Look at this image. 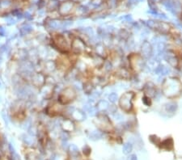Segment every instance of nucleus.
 Here are the masks:
<instances>
[{
  "label": "nucleus",
  "instance_id": "1",
  "mask_svg": "<svg viewBox=\"0 0 182 160\" xmlns=\"http://www.w3.org/2000/svg\"><path fill=\"white\" fill-rule=\"evenodd\" d=\"M135 98L134 92H126L119 100V105L125 112H129L133 108V100Z\"/></svg>",
  "mask_w": 182,
  "mask_h": 160
},
{
  "label": "nucleus",
  "instance_id": "2",
  "mask_svg": "<svg viewBox=\"0 0 182 160\" xmlns=\"http://www.w3.org/2000/svg\"><path fill=\"white\" fill-rule=\"evenodd\" d=\"M141 51H142V55H143L144 58H150L151 55H152V52H153V49H152V47L150 46V44L147 41H144L142 45V49H141Z\"/></svg>",
  "mask_w": 182,
  "mask_h": 160
},
{
  "label": "nucleus",
  "instance_id": "3",
  "mask_svg": "<svg viewBox=\"0 0 182 160\" xmlns=\"http://www.w3.org/2000/svg\"><path fill=\"white\" fill-rule=\"evenodd\" d=\"M159 145H161V148L167 150H170L173 148V141L171 138H166L163 141H161Z\"/></svg>",
  "mask_w": 182,
  "mask_h": 160
},
{
  "label": "nucleus",
  "instance_id": "4",
  "mask_svg": "<svg viewBox=\"0 0 182 160\" xmlns=\"http://www.w3.org/2000/svg\"><path fill=\"white\" fill-rule=\"evenodd\" d=\"M165 110L167 112H174L177 109V104L175 103H168L164 105Z\"/></svg>",
  "mask_w": 182,
  "mask_h": 160
},
{
  "label": "nucleus",
  "instance_id": "5",
  "mask_svg": "<svg viewBox=\"0 0 182 160\" xmlns=\"http://www.w3.org/2000/svg\"><path fill=\"white\" fill-rule=\"evenodd\" d=\"M133 150V145L129 142H126L125 143L124 146H123V148H122V151L124 153L125 155H129V153H131Z\"/></svg>",
  "mask_w": 182,
  "mask_h": 160
},
{
  "label": "nucleus",
  "instance_id": "6",
  "mask_svg": "<svg viewBox=\"0 0 182 160\" xmlns=\"http://www.w3.org/2000/svg\"><path fill=\"white\" fill-rule=\"evenodd\" d=\"M102 138V133L98 132V131H93L90 133V139H92L93 141H96Z\"/></svg>",
  "mask_w": 182,
  "mask_h": 160
},
{
  "label": "nucleus",
  "instance_id": "7",
  "mask_svg": "<svg viewBox=\"0 0 182 160\" xmlns=\"http://www.w3.org/2000/svg\"><path fill=\"white\" fill-rule=\"evenodd\" d=\"M118 75H120V77L122 79H127L129 78V72L126 68H121L118 70Z\"/></svg>",
  "mask_w": 182,
  "mask_h": 160
},
{
  "label": "nucleus",
  "instance_id": "8",
  "mask_svg": "<svg viewBox=\"0 0 182 160\" xmlns=\"http://www.w3.org/2000/svg\"><path fill=\"white\" fill-rule=\"evenodd\" d=\"M97 108L100 110H105L108 108V102L105 101V100H100L99 103H98V106Z\"/></svg>",
  "mask_w": 182,
  "mask_h": 160
},
{
  "label": "nucleus",
  "instance_id": "9",
  "mask_svg": "<svg viewBox=\"0 0 182 160\" xmlns=\"http://www.w3.org/2000/svg\"><path fill=\"white\" fill-rule=\"evenodd\" d=\"M149 139H150V141H151L153 144L155 145L160 144L161 141L159 140V138L158 137L156 136V135H150V136L149 137Z\"/></svg>",
  "mask_w": 182,
  "mask_h": 160
},
{
  "label": "nucleus",
  "instance_id": "10",
  "mask_svg": "<svg viewBox=\"0 0 182 160\" xmlns=\"http://www.w3.org/2000/svg\"><path fill=\"white\" fill-rule=\"evenodd\" d=\"M148 6L151 11H157V7H156V2L154 0H148Z\"/></svg>",
  "mask_w": 182,
  "mask_h": 160
},
{
  "label": "nucleus",
  "instance_id": "11",
  "mask_svg": "<svg viewBox=\"0 0 182 160\" xmlns=\"http://www.w3.org/2000/svg\"><path fill=\"white\" fill-rule=\"evenodd\" d=\"M143 103L145 104L146 106H150L151 105V100H150V97L147 96H144L143 97Z\"/></svg>",
  "mask_w": 182,
  "mask_h": 160
},
{
  "label": "nucleus",
  "instance_id": "12",
  "mask_svg": "<svg viewBox=\"0 0 182 160\" xmlns=\"http://www.w3.org/2000/svg\"><path fill=\"white\" fill-rule=\"evenodd\" d=\"M108 99H109V101L112 102V103H115L117 100V95L113 92L108 96Z\"/></svg>",
  "mask_w": 182,
  "mask_h": 160
},
{
  "label": "nucleus",
  "instance_id": "13",
  "mask_svg": "<svg viewBox=\"0 0 182 160\" xmlns=\"http://www.w3.org/2000/svg\"><path fill=\"white\" fill-rule=\"evenodd\" d=\"M70 150H71V153L72 155H77V154L79 153L78 147H77L76 146H74V145H71V146L70 147Z\"/></svg>",
  "mask_w": 182,
  "mask_h": 160
},
{
  "label": "nucleus",
  "instance_id": "14",
  "mask_svg": "<svg viewBox=\"0 0 182 160\" xmlns=\"http://www.w3.org/2000/svg\"><path fill=\"white\" fill-rule=\"evenodd\" d=\"M104 68L105 70L107 71H109L112 69V64L110 63V61H105V63H104Z\"/></svg>",
  "mask_w": 182,
  "mask_h": 160
},
{
  "label": "nucleus",
  "instance_id": "15",
  "mask_svg": "<svg viewBox=\"0 0 182 160\" xmlns=\"http://www.w3.org/2000/svg\"><path fill=\"white\" fill-rule=\"evenodd\" d=\"M83 154L86 155H89L91 154V151H92V150L88 146H85L83 147Z\"/></svg>",
  "mask_w": 182,
  "mask_h": 160
},
{
  "label": "nucleus",
  "instance_id": "16",
  "mask_svg": "<svg viewBox=\"0 0 182 160\" xmlns=\"http://www.w3.org/2000/svg\"><path fill=\"white\" fill-rule=\"evenodd\" d=\"M140 0H129L128 3V7H131V6H135L138 3H139Z\"/></svg>",
  "mask_w": 182,
  "mask_h": 160
},
{
  "label": "nucleus",
  "instance_id": "17",
  "mask_svg": "<svg viewBox=\"0 0 182 160\" xmlns=\"http://www.w3.org/2000/svg\"><path fill=\"white\" fill-rule=\"evenodd\" d=\"M128 160H138L136 155H130L128 158Z\"/></svg>",
  "mask_w": 182,
  "mask_h": 160
},
{
  "label": "nucleus",
  "instance_id": "18",
  "mask_svg": "<svg viewBox=\"0 0 182 160\" xmlns=\"http://www.w3.org/2000/svg\"><path fill=\"white\" fill-rule=\"evenodd\" d=\"M155 2H157V1H162V0H154Z\"/></svg>",
  "mask_w": 182,
  "mask_h": 160
}]
</instances>
